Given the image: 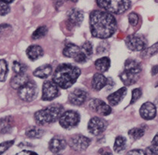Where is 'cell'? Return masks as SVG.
<instances>
[{
  "label": "cell",
  "mask_w": 158,
  "mask_h": 155,
  "mask_svg": "<svg viewBox=\"0 0 158 155\" xmlns=\"http://www.w3.org/2000/svg\"><path fill=\"white\" fill-rule=\"evenodd\" d=\"M100 9L113 14H122L131 8V0H96Z\"/></svg>",
  "instance_id": "277c9868"
},
{
  "label": "cell",
  "mask_w": 158,
  "mask_h": 155,
  "mask_svg": "<svg viewBox=\"0 0 158 155\" xmlns=\"http://www.w3.org/2000/svg\"><path fill=\"white\" fill-rule=\"evenodd\" d=\"M110 59L108 57H103V58H99L94 63L96 68L101 73L108 71V69L110 67Z\"/></svg>",
  "instance_id": "d4e9b609"
},
{
  "label": "cell",
  "mask_w": 158,
  "mask_h": 155,
  "mask_svg": "<svg viewBox=\"0 0 158 155\" xmlns=\"http://www.w3.org/2000/svg\"><path fill=\"white\" fill-rule=\"evenodd\" d=\"M2 1L8 3V4H10V3L13 2H14V1H15V0H2Z\"/></svg>",
  "instance_id": "bcb514c9"
},
{
  "label": "cell",
  "mask_w": 158,
  "mask_h": 155,
  "mask_svg": "<svg viewBox=\"0 0 158 155\" xmlns=\"http://www.w3.org/2000/svg\"><path fill=\"white\" fill-rule=\"evenodd\" d=\"M44 134V130L39 127H30L26 130V135L29 138H41Z\"/></svg>",
  "instance_id": "4316f807"
},
{
  "label": "cell",
  "mask_w": 158,
  "mask_h": 155,
  "mask_svg": "<svg viewBox=\"0 0 158 155\" xmlns=\"http://www.w3.org/2000/svg\"><path fill=\"white\" fill-rule=\"evenodd\" d=\"M89 107L93 111L103 115V116H107L112 112L110 105H108L104 101L98 98H94L91 100L89 103Z\"/></svg>",
  "instance_id": "8fae6325"
},
{
  "label": "cell",
  "mask_w": 158,
  "mask_h": 155,
  "mask_svg": "<svg viewBox=\"0 0 158 155\" xmlns=\"http://www.w3.org/2000/svg\"><path fill=\"white\" fill-rule=\"evenodd\" d=\"M90 142L91 139L87 137L83 134H75L69 138L68 144L75 151H83L89 147Z\"/></svg>",
  "instance_id": "ba28073f"
},
{
  "label": "cell",
  "mask_w": 158,
  "mask_h": 155,
  "mask_svg": "<svg viewBox=\"0 0 158 155\" xmlns=\"http://www.w3.org/2000/svg\"><path fill=\"white\" fill-rule=\"evenodd\" d=\"M10 12V6L8 3L0 0V16H4Z\"/></svg>",
  "instance_id": "836d02e7"
},
{
  "label": "cell",
  "mask_w": 158,
  "mask_h": 155,
  "mask_svg": "<svg viewBox=\"0 0 158 155\" xmlns=\"http://www.w3.org/2000/svg\"><path fill=\"white\" fill-rule=\"evenodd\" d=\"M147 127L145 125H140L139 127H134L128 132L130 138L133 140H138L144 135Z\"/></svg>",
  "instance_id": "484cf974"
},
{
  "label": "cell",
  "mask_w": 158,
  "mask_h": 155,
  "mask_svg": "<svg viewBox=\"0 0 158 155\" xmlns=\"http://www.w3.org/2000/svg\"><path fill=\"white\" fill-rule=\"evenodd\" d=\"M81 74L77 66L71 64H61L56 68L52 75V81L63 89L70 87L77 81Z\"/></svg>",
  "instance_id": "7a4b0ae2"
},
{
  "label": "cell",
  "mask_w": 158,
  "mask_h": 155,
  "mask_svg": "<svg viewBox=\"0 0 158 155\" xmlns=\"http://www.w3.org/2000/svg\"><path fill=\"white\" fill-rule=\"evenodd\" d=\"M63 113V106L60 104H52L38 110L34 114V119L40 125L52 124L60 119Z\"/></svg>",
  "instance_id": "3957f363"
},
{
  "label": "cell",
  "mask_w": 158,
  "mask_h": 155,
  "mask_svg": "<svg viewBox=\"0 0 158 155\" xmlns=\"http://www.w3.org/2000/svg\"><path fill=\"white\" fill-rule=\"evenodd\" d=\"M110 45L107 41H103L99 44V45L97 46V52L98 54H102L106 52V51L109 49Z\"/></svg>",
  "instance_id": "8d00e7d4"
},
{
  "label": "cell",
  "mask_w": 158,
  "mask_h": 155,
  "mask_svg": "<svg viewBox=\"0 0 158 155\" xmlns=\"http://www.w3.org/2000/svg\"><path fill=\"white\" fill-rule=\"evenodd\" d=\"M158 53V41L151 45V47L147 48L146 49L143 51L142 52V56L143 57H151L153 55H156Z\"/></svg>",
  "instance_id": "4dcf8cb0"
},
{
  "label": "cell",
  "mask_w": 158,
  "mask_h": 155,
  "mask_svg": "<svg viewBox=\"0 0 158 155\" xmlns=\"http://www.w3.org/2000/svg\"><path fill=\"white\" fill-rule=\"evenodd\" d=\"M140 114L144 120H152L157 115V108L153 103L145 102L140 108Z\"/></svg>",
  "instance_id": "4fadbf2b"
},
{
  "label": "cell",
  "mask_w": 158,
  "mask_h": 155,
  "mask_svg": "<svg viewBox=\"0 0 158 155\" xmlns=\"http://www.w3.org/2000/svg\"><path fill=\"white\" fill-rule=\"evenodd\" d=\"M68 21L72 26H80L83 21V13L78 9H72L67 14Z\"/></svg>",
  "instance_id": "9a60e30c"
},
{
  "label": "cell",
  "mask_w": 158,
  "mask_h": 155,
  "mask_svg": "<svg viewBox=\"0 0 158 155\" xmlns=\"http://www.w3.org/2000/svg\"><path fill=\"white\" fill-rule=\"evenodd\" d=\"M127 139L123 136H118L116 138L114 145V150L117 153H120L126 148Z\"/></svg>",
  "instance_id": "83f0119b"
},
{
  "label": "cell",
  "mask_w": 158,
  "mask_h": 155,
  "mask_svg": "<svg viewBox=\"0 0 158 155\" xmlns=\"http://www.w3.org/2000/svg\"><path fill=\"white\" fill-rule=\"evenodd\" d=\"M17 154H19V155H21V154H29V155H30V154H36V153H35V152L30 151V150H23V151L18 153Z\"/></svg>",
  "instance_id": "b9f144b4"
},
{
  "label": "cell",
  "mask_w": 158,
  "mask_h": 155,
  "mask_svg": "<svg viewBox=\"0 0 158 155\" xmlns=\"http://www.w3.org/2000/svg\"><path fill=\"white\" fill-rule=\"evenodd\" d=\"M108 78L102 73H96L92 78V87L95 91H100L108 84Z\"/></svg>",
  "instance_id": "ac0fdd59"
},
{
  "label": "cell",
  "mask_w": 158,
  "mask_h": 155,
  "mask_svg": "<svg viewBox=\"0 0 158 155\" xmlns=\"http://www.w3.org/2000/svg\"><path fill=\"white\" fill-rule=\"evenodd\" d=\"M26 68H26V64H23V63L19 62V61H13V64H12V70H13V72L15 74L25 73V72L26 71Z\"/></svg>",
  "instance_id": "d6a6232c"
},
{
  "label": "cell",
  "mask_w": 158,
  "mask_h": 155,
  "mask_svg": "<svg viewBox=\"0 0 158 155\" xmlns=\"http://www.w3.org/2000/svg\"><path fill=\"white\" fill-rule=\"evenodd\" d=\"M152 144H158V132L157 133V134L154 136V139L152 140Z\"/></svg>",
  "instance_id": "ee69618b"
},
{
  "label": "cell",
  "mask_w": 158,
  "mask_h": 155,
  "mask_svg": "<svg viewBox=\"0 0 158 155\" xmlns=\"http://www.w3.org/2000/svg\"><path fill=\"white\" fill-rule=\"evenodd\" d=\"M14 126V120L12 116H6L0 118V133H10Z\"/></svg>",
  "instance_id": "7402d4cb"
},
{
  "label": "cell",
  "mask_w": 158,
  "mask_h": 155,
  "mask_svg": "<svg viewBox=\"0 0 158 155\" xmlns=\"http://www.w3.org/2000/svg\"><path fill=\"white\" fill-rule=\"evenodd\" d=\"M67 145V142L63 138L56 136L50 140L49 143V149L52 153H58L64 150Z\"/></svg>",
  "instance_id": "5bb4252c"
},
{
  "label": "cell",
  "mask_w": 158,
  "mask_h": 155,
  "mask_svg": "<svg viewBox=\"0 0 158 155\" xmlns=\"http://www.w3.org/2000/svg\"><path fill=\"white\" fill-rule=\"evenodd\" d=\"M127 92V89L126 87H123L117 90V91L114 92V93L110 94L109 96L107 97L108 102H109L110 106H116L126 96Z\"/></svg>",
  "instance_id": "2e32d148"
},
{
  "label": "cell",
  "mask_w": 158,
  "mask_h": 155,
  "mask_svg": "<svg viewBox=\"0 0 158 155\" xmlns=\"http://www.w3.org/2000/svg\"><path fill=\"white\" fill-rule=\"evenodd\" d=\"M26 55L31 61H35L43 55V49L41 46L32 45L26 49Z\"/></svg>",
  "instance_id": "ffe728a7"
},
{
  "label": "cell",
  "mask_w": 158,
  "mask_h": 155,
  "mask_svg": "<svg viewBox=\"0 0 158 155\" xmlns=\"http://www.w3.org/2000/svg\"><path fill=\"white\" fill-rule=\"evenodd\" d=\"M14 142H15V141L12 140V141H8L1 143V144H0V154L3 153L4 152H6L9 147H12V146L13 145Z\"/></svg>",
  "instance_id": "74e56055"
},
{
  "label": "cell",
  "mask_w": 158,
  "mask_h": 155,
  "mask_svg": "<svg viewBox=\"0 0 158 155\" xmlns=\"http://www.w3.org/2000/svg\"><path fill=\"white\" fill-rule=\"evenodd\" d=\"M80 53H81V48L77 46V45L73 44V43H69L66 45L63 51V54L64 56L73 58V59L76 57L78 56Z\"/></svg>",
  "instance_id": "603a6c76"
},
{
  "label": "cell",
  "mask_w": 158,
  "mask_h": 155,
  "mask_svg": "<svg viewBox=\"0 0 158 155\" xmlns=\"http://www.w3.org/2000/svg\"><path fill=\"white\" fill-rule=\"evenodd\" d=\"M48 29L46 25L40 26L33 32L32 35V38L34 40H38L40 38H43L46 35Z\"/></svg>",
  "instance_id": "f1b7e54d"
},
{
  "label": "cell",
  "mask_w": 158,
  "mask_h": 155,
  "mask_svg": "<svg viewBox=\"0 0 158 155\" xmlns=\"http://www.w3.org/2000/svg\"><path fill=\"white\" fill-rule=\"evenodd\" d=\"M117 24L112 13L105 10H94L89 14V28L94 37L109 38L115 33Z\"/></svg>",
  "instance_id": "6da1fadb"
},
{
  "label": "cell",
  "mask_w": 158,
  "mask_h": 155,
  "mask_svg": "<svg viewBox=\"0 0 158 155\" xmlns=\"http://www.w3.org/2000/svg\"><path fill=\"white\" fill-rule=\"evenodd\" d=\"M158 74V65H154L153 66L152 68H151V75L154 76V75H156Z\"/></svg>",
  "instance_id": "7bdbcfd3"
},
{
  "label": "cell",
  "mask_w": 158,
  "mask_h": 155,
  "mask_svg": "<svg viewBox=\"0 0 158 155\" xmlns=\"http://www.w3.org/2000/svg\"><path fill=\"white\" fill-rule=\"evenodd\" d=\"M107 125V122L104 119L99 117H94L88 123V130L91 134L99 136L106 130Z\"/></svg>",
  "instance_id": "9c48e42d"
},
{
  "label": "cell",
  "mask_w": 158,
  "mask_h": 155,
  "mask_svg": "<svg viewBox=\"0 0 158 155\" xmlns=\"http://www.w3.org/2000/svg\"><path fill=\"white\" fill-rule=\"evenodd\" d=\"M52 68L49 64H43L33 72V75L39 78H46L52 74Z\"/></svg>",
  "instance_id": "cb8c5ba5"
},
{
  "label": "cell",
  "mask_w": 158,
  "mask_h": 155,
  "mask_svg": "<svg viewBox=\"0 0 158 155\" xmlns=\"http://www.w3.org/2000/svg\"><path fill=\"white\" fill-rule=\"evenodd\" d=\"M139 15H137V13L135 12H131L129 14V16H128V20H129L130 24L132 26H136L137 25L139 22Z\"/></svg>",
  "instance_id": "d590c367"
},
{
  "label": "cell",
  "mask_w": 158,
  "mask_h": 155,
  "mask_svg": "<svg viewBox=\"0 0 158 155\" xmlns=\"http://www.w3.org/2000/svg\"><path fill=\"white\" fill-rule=\"evenodd\" d=\"M124 71L136 75H140L142 72V65L137 60L130 58L125 61Z\"/></svg>",
  "instance_id": "d6986e66"
},
{
  "label": "cell",
  "mask_w": 158,
  "mask_h": 155,
  "mask_svg": "<svg viewBox=\"0 0 158 155\" xmlns=\"http://www.w3.org/2000/svg\"><path fill=\"white\" fill-rule=\"evenodd\" d=\"M8 74V64L6 60L0 59V81H5Z\"/></svg>",
  "instance_id": "f546056e"
},
{
  "label": "cell",
  "mask_w": 158,
  "mask_h": 155,
  "mask_svg": "<svg viewBox=\"0 0 158 155\" xmlns=\"http://www.w3.org/2000/svg\"><path fill=\"white\" fill-rule=\"evenodd\" d=\"M119 77L125 85L131 86L135 84L138 81L139 78H140V75H136V74L131 73V72L123 70V72L120 74Z\"/></svg>",
  "instance_id": "44dd1931"
},
{
  "label": "cell",
  "mask_w": 158,
  "mask_h": 155,
  "mask_svg": "<svg viewBox=\"0 0 158 155\" xmlns=\"http://www.w3.org/2000/svg\"><path fill=\"white\" fill-rule=\"evenodd\" d=\"M38 89L33 81H29L25 85L18 89V95L20 99L26 102L32 101L37 97Z\"/></svg>",
  "instance_id": "8992f818"
},
{
  "label": "cell",
  "mask_w": 158,
  "mask_h": 155,
  "mask_svg": "<svg viewBox=\"0 0 158 155\" xmlns=\"http://www.w3.org/2000/svg\"><path fill=\"white\" fill-rule=\"evenodd\" d=\"M80 121V116L75 110H66L63 112L59 119V122L62 127L65 129H71L78 125Z\"/></svg>",
  "instance_id": "52a82bcc"
},
{
  "label": "cell",
  "mask_w": 158,
  "mask_h": 155,
  "mask_svg": "<svg viewBox=\"0 0 158 155\" xmlns=\"http://www.w3.org/2000/svg\"><path fill=\"white\" fill-rule=\"evenodd\" d=\"M127 154H146L145 153V150H140V149H134V150H131L127 153Z\"/></svg>",
  "instance_id": "ab89813d"
},
{
  "label": "cell",
  "mask_w": 158,
  "mask_h": 155,
  "mask_svg": "<svg viewBox=\"0 0 158 155\" xmlns=\"http://www.w3.org/2000/svg\"><path fill=\"white\" fill-rule=\"evenodd\" d=\"M24 146H27V147H32V145H31V144H29V143H21V144H19V147H24Z\"/></svg>",
  "instance_id": "f6af8a7d"
},
{
  "label": "cell",
  "mask_w": 158,
  "mask_h": 155,
  "mask_svg": "<svg viewBox=\"0 0 158 155\" xmlns=\"http://www.w3.org/2000/svg\"><path fill=\"white\" fill-rule=\"evenodd\" d=\"M142 96V91L140 88H135L132 91V98H131V101L130 104H133L140 99Z\"/></svg>",
  "instance_id": "e575fe53"
},
{
  "label": "cell",
  "mask_w": 158,
  "mask_h": 155,
  "mask_svg": "<svg viewBox=\"0 0 158 155\" xmlns=\"http://www.w3.org/2000/svg\"><path fill=\"white\" fill-rule=\"evenodd\" d=\"M11 29V26L7 24H2L0 25V34H4L5 32Z\"/></svg>",
  "instance_id": "60d3db41"
},
{
  "label": "cell",
  "mask_w": 158,
  "mask_h": 155,
  "mask_svg": "<svg viewBox=\"0 0 158 155\" xmlns=\"http://www.w3.org/2000/svg\"><path fill=\"white\" fill-rule=\"evenodd\" d=\"M81 51L89 58L93 54V44L89 41H85L82 45Z\"/></svg>",
  "instance_id": "1f68e13d"
},
{
  "label": "cell",
  "mask_w": 158,
  "mask_h": 155,
  "mask_svg": "<svg viewBox=\"0 0 158 155\" xmlns=\"http://www.w3.org/2000/svg\"><path fill=\"white\" fill-rule=\"evenodd\" d=\"M87 98L88 93L86 91L80 88H77L69 94L68 101L73 105L80 106L84 104Z\"/></svg>",
  "instance_id": "7c38bea8"
},
{
  "label": "cell",
  "mask_w": 158,
  "mask_h": 155,
  "mask_svg": "<svg viewBox=\"0 0 158 155\" xmlns=\"http://www.w3.org/2000/svg\"><path fill=\"white\" fill-rule=\"evenodd\" d=\"M126 45L130 50L134 52H143L148 48V40L140 34H132L125 38Z\"/></svg>",
  "instance_id": "5b68a950"
},
{
  "label": "cell",
  "mask_w": 158,
  "mask_h": 155,
  "mask_svg": "<svg viewBox=\"0 0 158 155\" xmlns=\"http://www.w3.org/2000/svg\"><path fill=\"white\" fill-rule=\"evenodd\" d=\"M59 95V86L53 81H45L43 84V101H52Z\"/></svg>",
  "instance_id": "30bf717a"
},
{
  "label": "cell",
  "mask_w": 158,
  "mask_h": 155,
  "mask_svg": "<svg viewBox=\"0 0 158 155\" xmlns=\"http://www.w3.org/2000/svg\"><path fill=\"white\" fill-rule=\"evenodd\" d=\"M30 81L29 76L26 73L16 74L10 81V85L13 89H19Z\"/></svg>",
  "instance_id": "e0dca14e"
},
{
  "label": "cell",
  "mask_w": 158,
  "mask_h": 155,
  "mask_svg": "<svg viewBox=\"0 0 158 155\" xmlns=\"http://www.w3.org/2000/svg\"><path fill=\"white\" fill-rule=\"evenodd\" d=\"M145 153L149 155H158V144H152L150 147H147Z\"/></svg>",
  "instance_id": "f35d334b"
}]
</instances>
